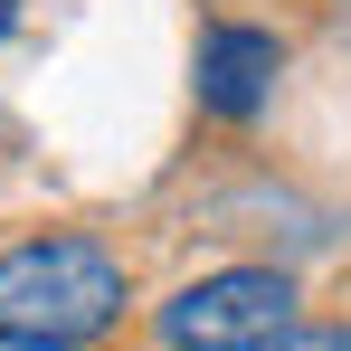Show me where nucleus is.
Here are the masks:
<instances>
[{"mask_svg": "<svg viewBox=\"0 0 351 351\" xmlns=\"http://www.w3.org/2000/svg\"><path fill=\"white\" fill-rule=\"evenodd\" d=\"M123 304H133V266L86 228H29L0 247V332L86 351L123 323Z\"/></svg>", "mask_w": 351, "mask_h": 351, "instance_id": "nucleus-1", "label": "nucleus"}, {"mask_svg": "<svg viewBox=\"0 0 351 351\" xmlns=\"http://www.w3.org/2000/svg\"><path fill=\"white\" fill-rule=\"evenodd\" d=\"M294 266H209V276H190L152 304V342L162 351H276L294 332Z\"/></svg>", "mask_w": 351, "mask_h": 351, "instance_id": "nucleus-2", "label": "nucleus"}, {"mask_svg": "<svg viewBox=\"0 0 351 351\" xmlns=\"http://www.w3.org/2000/svg\"><path fill=\"white\" fill-rule=\"evenodd\" d=\"M276 86H285V38L266 19H209L199 29V48H190V105L209 123L247 133L276 105Z\"/></svg>", "mask_w": 351, "mask_h": 351, "instance_id": "nucleus-3", "label": "nucleus"}, {"mask_svg": "<svg viewBox=\"0 0 351 351\" xmlns=\"http://www.w3.org/2000/svg\"><path fill=\"white\" fill-rule=\"evenodd\" d=\"M276 351H351V323H294Z\"/></svg>", "mask_w": 351, "mask_h": 351, "instance_id": "nucleus-4", "label": "nucleus"}, {"mask_svg": "<svg viewBox=\"0 0 351 351\" xmlns=\"http://www.w3.org/2000/svg\"><path fill=\"white\" fill-rule=\"evenodd\" d=\"M0 351H66V342H29V332H0Z\"/></svg>", "mask_w": 351, "mask_h": 351, "instance_id": "nucleus-5", "label": "nucleus"}, {"mask_svg": "<svg viewBox=\"0 0 351 351\" xmlns=\"http://www.w3.org/2000/svg\"><path fill=\"white\" fill-rule=\"evenodd\" d=\"M10 29H19V0H0V38H10Z\"/></svg>", "mask_w": 351, "mask_h": 351, "instance_id": "nucleus-6", "label": "nucleus"}, {"mask_svg": "<svg viewBox=\"0 0 351 351\" xmlns=\"http://www.w3.org/2000/svg\"><path fill=\"white\" fill-rule=\"evenodd\" d=\"M342 29H351V0H342Z\"/></svg>", "mask_w": 351, "mask_h": 351, "instance_id": "nucleus-7", "label": "nucleus"}]
</instances>
